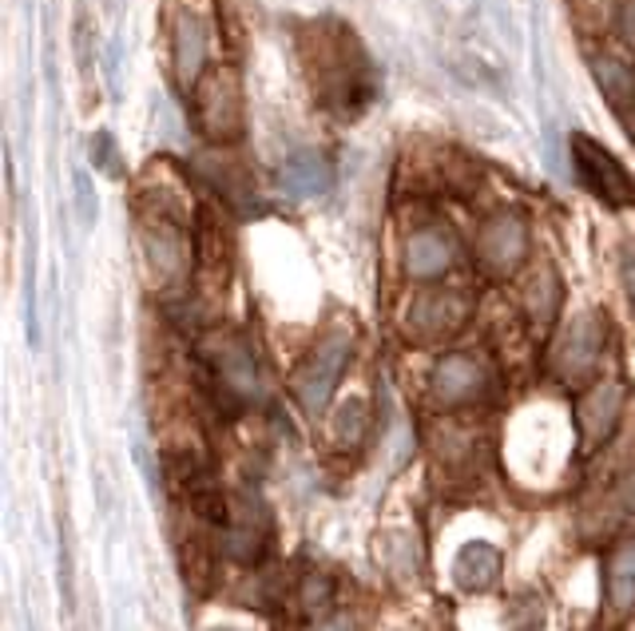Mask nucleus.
<instances>
[{
  "label": "nucleus",
  "instance_id": "c756f323",
  "mask_svg": "<svg viewBox=\"0 0 635 631\" xmlns=\"http://www.w3.org/2000/svg\"><path fill=\"white\" fill-rule=\"evenodd\" d=\"M223 631H231V628H223Z\"/></svg>",
  "mask_w": 635,
  "mask_h": 631
},
{
  "label": "nucleus",
  "instance_id": "ddd939ff",
  "mask_svg": "<svg viewBox=\"0 0 635 631\" xmlns=\"http://www.w3.org/2000/svg\"><path fill=\"white\" fill-rule=\"evenodd\" d=\"M453 258H457V243L445 226H421V231H413V235L406 238L401 263H406L409 278H421V283H426V278H441V274L453 266Z\"/></svg>",
  "mask_w": 635,
  "mask_h": 631
},
{
  "label": "nucleus",
  "instance_id": "bb28decb",
  "mask_svg": "<svg viewBox=\"0 0 635 631\" xmlns=\"http://www.w3.org/2000/svg\"><path fill=\"white\" fill-rule=\"evenodd\" d=\"M76 199H80V215L92 223V218H95V195L88 191V175H76Z\"/></svg>",
  "mask_w": 635,
  "mask_h": 631
},
{
  "label": "nucleus",
  "instance_id": "f257e3e1",
  "mask_svg": "<svg viewBox=\"0 0 635 631\" xmlns=\"http://www.w3.org/2000/svg\"><path fill=\"white\" fill-rule=\"evenodd\" d=\"M314 80L322 88V100L341 120H354L373 92L366 57L346 32H330V37L314 40Z\"/></svg>",
  "mask_w": 635,
  "mask_h": 631
},
{
  "label": "nucleus",
  "instance_id": "423d86ee",
  "mask_svg": "<svg viewBox=\"0 0 635 631\" xmlns=\"http://www.w3.org/2000/svg\"><path fill=\"white\" fill-rule=\"evenodd\" d=\"M572 163H576L580 183H584L600 203H607V207H616V211L635 207V183L627 180V171L616 163V155L600 147L596 140L576 135V140H572Z\"/></svg>",
  "mask_w": 635,
  "mask_h": 631
},
{
  "label": "nucleus",
  "instance_id": "9d476101",
  "mask_svg": "<svg viewBox=\"0 0 635 631\" xmlns=\"http://www.w3.org/2000/svg\"><path fill=\"white\" fill-rule=\"evenodd\" d=\"M429 394H433L437 406H469L477 397L489 394V369L481 358L473 354H445V358L433 366L429 377Z\"/></svg>",
  "mask_w": 635,
  "mask_h": 631
},
{
  "label": "nucleus",
  "instance_id": "aec40b11",
  "mask_svg": "<svg viewBox=\"0 0 635 631\" xmlns=\"http://www.w3.org/2000/svg\"><path fill=\"white\" fill-rule=\"evenodd\" d=\"M592 72H596L600 88H604V95L612 100L616 108H627V100L635 95V75L627 64H619V60L612 57H600L592 60Z\"/></svg>",
  "mask_w": 635,
  "mask_h": 631
},
{
  "label": "nucleus",
  "instance_id": "7ed1b4c3",
  "mask_svg": "<svg viewBox=\"0 0 635 631\" xmlns=\"http://www.w3.org/2000/svg\"><path fill=\"white\" fill-rule=\"evenodd\" d=\"M350 354H354V334L346 330V326L326 330L322 338H318V346L306 354V362L295 374V397L306 414H322V409L330 406V397L334 389H338V377L341 369H346V362H350Z\"/></svg>",
  "mask_w": 635,
  "mask_h": 631
},
{
  "label": "nucleus",
  "instance_id": "9b49d317",
  "mask_svg": "<svg viewBox=\"0 0 635 631\" xmlns=\"http://www.w3.org/2000/svg\"><path fill=\"white\" fill-rule=\"evenodd\" d=\"M469 318V298L457 291H429L418 294L413 306H409V334L418 342H433V338H449L465 326Z\"/></svg>",
  "mask_w": 635,
  "mask_h": 631
},
{
  "label": "nucleus",
  "instance_id": "4be33fe9",
  "mask_svg": "<svg viewBox=\"0 0 635 631\" xmlns=\"http://www.w3.org/2000/svg\"><path fill=\"white\" fill-rule=\"evenodd\" d=\"M386 564L398 580H413V576H418V545H413V537H406V532H389Z\"/></svg>",
  "mask_w": 635,
  "mask_h": 631
},
{
  "label": "nucleus",
  "instance_id": "6ab92c4d",
  "mask_svg": "<svg viewBox=\"0 0 635 631\" xmlns=\"http://www.w3.org/2000/svg\"><path fill=\"white\" fill-rule=\"evenodd\" d=\"M199 167L211 175V187L218 191V195L227 199L231 207H247V195H250V180L247 171L238 167V163H227V160H199Z\"/></svg>",
  "mask_w": 635,
  "mask_h": 631
},
{
  "label": "nucleus",
  "instance_id": "6e6552de",
  "mask_svg": "<svg viewBox=\"0 0 635 631\" xmlns=\"http://www.w3.org/2000/svg\"><path fill=\"white\" fill-rule=\"evenodd\" d=\"M211 369H215L218 394L243 406V401H255L258 397V362L250 354V346L238 334H218L207 346Z\"/></svg>",
  "mask_w": 635,
  "mask_h": 631
},
{
  "label": "nucleus",
  "instance_id": "a211bd4d",
  "mask_svg": "<svg viewBox=\"0 0 635 631\" xmlns=\"http://www.w3.org/2000/svg\"><path fill=\"white\" fill-rule=\"evenodd\" d=\"M607 600L619 612H627L635 603V540L619 545V552L607 564Z\"/></svg>",
  "mask_w": 635,
  "mask_h": 631
},
{
  "label": "nucleus",
  "instance_id": "dca6fc26",
  "mask_svg": "<svg viewBox=\"0 0 635 631\" xmlns=\"http://www.w3.org/2000/svg\"><path fill=\"white\" fill-rule=\"evenodd\" d=\"M501 572L504 557L493 545H484V540H469L453 560V580L461 592H489L501 580Z\"/></svg>",
  "mask_w": 635,
  "mask_h": 631
},
{
  "label": "nucleus",
  "instance_id": "b1692460",
  "mask_svg": "<svg viewBox=\"0 0 635 631\" xmlns=\"http://www.w3.org/2000/svg\"><path fill=\"white\" fill-rule=\"evenodd\" d=\"M211 557L207 552H199V548L191 545L187 552H183V580L191 584V592H199V596H207L211 592Z\"/></svg>",
  "mask_w": 635,
  "mask_h": 631
},
{
  "label": "nucleus",
  "instance_id": "cd10ccee",
  "mask_svg": "<svg viewBox=\"0 0 635 631\" xmlns=\"http://www.w3.org/2000/svg\"><path fill=\"white\" fill-rule=\"evenodd\" d=\"M619 32H624L627 44H635V0L619 4Z\"/></svg>",
  "mask_w": 635,
  "mask_h": 631
},
{
  "label": "nucleus",
  "instance_id": "4468645a",
  "mask_svg": "<svg viewBox=\"0 0 635 631\" xmlns=\"http://www.w3.org/2000/svg\"><path fill=\"white\" fill-rule=\"evenodd\" d=\"M218 552L227 560H235V564L250 568L263 560L266 552V512L258 509H243L238 512V520H231L227 528H223V537H218Z\"/></svg>",
  "mask_w": 635,
  "mask_h": 631
},
{
  "label": "nucleus",
  "instance_id": "0eeeda50",
  "mask_svg": "<svg viewBox=\"0 0 635 631\" xmlns=\"http://www.w3.org/2000/svg\"><path fill=\"white\" fill-rule=\"evenodd\" d=\"M477 258L489 274L504 278L529 258V223L516 211H496L477 231Z\"/></svg>",
  "mask_w": 635,
  "mask_h": 631
},
{
  "label": "nucleus",
  "instance_id": "1a4fd4ad",
  "mask_svg": "<svg viewBox=\"0 0 635 631\" xmlns=\"http://www.w3.org/2000/svg\"><path fill=\"white\" fill-rule=\"evenodd\" d=\"M207 52H211V32L207 20L195 9H175L171 17V68H175V80L180 88H195L203 80V68H207Z\"/></svg>",
  "mask_w": 635,
  "mask_h": 631
},
{
  "label": "nucleus",
  "instance_id": "39448f33",
  "mask_svg": "<svg viewBox=\"0 0 635 631\" xmlns=\"http://www.w3.org/2000/svg\"><path fill=\"white\" fill-rule=\"evenodd\" d=\"M604 342H607L604 314L600 311L576 314L556 338V346H552V374L560 381H569V386L592 377V369L600 366V354H604Z\"/></svg>",
  "mask_w": 635,
  "mask_h": 631
},
{
  "label": "nucleus",
  "instance_id": "a878e982",
  "mask_svg": "<svg viewBox=\"0 0 635 631\" xmlns=\"http://www.w3.org/2000/svg\"><path fill=\"white\" fill-rule=\"evenodd\" d=\"M619 271H624V291H627V298H632V306H635V243L624 246V255H619Z\"/></svg>",
  "mask_w": 635,
  "mask_h": 631
},
{
  "label": "nucleus",
  "instance_id": "393cba45",
  "mask_svg": "<svg viewBox=\"0 0 635 631\" xmlns=\"http://www.w3.org/2000/svg\"><path fill=\"white\" fill-rule=\"evenodd\" d=\"M92 163H95V167H104L107 175H115V180L124 175V167L115 163V147H112V135H107V132H100L92 140Z\"/></svg>",
  "mask_w": 635,
  "mask_h": 631
},
{
  "label": "nucleus",
  "instance_id": "412c9836",
  "mask_svg": "<svg viewBox=\"0 0 635 631\" xmlns=\"http://www.w3.org/2000/svg\"><path fill=\"white\" fill-rule=\"evenodd\" d=\"M366 421H370L366 401H361V397H350V401L334 414V441H338L341 449H358L361 437H366Z\"/></svg>",
  "mask_w": 635,
  "mask_h": 631
},
{
  "label": "nucleus",
  "instance_id": "f03ea898",
  "mask_svg": "<svg viewBox=\"0 0 635 631\" xmlns=\"http://www.w3.org/2000/svg\"><path fill=\"white\" fill-rule=\"evenodd\" d=\"M140 258L155 291H183L191 271V246L180 218L167 215V211H147L140 218Z\"/></svg>",
  "mask_w": 635,
  "mask_h": 631
},
{
  "label": "nucleus",
  "instance_id": "5701e85b",
  "mask_svg": "<svg viewBox=\"0 0 635 631\" xmlns=\"http://www.w3.org/2000/svg\"><path fill=\"white\" fill-rule=\"evenodd\" d=\"M298 603H303L310 615L326 612V608L334 603V580H330V576H326V572H306L303 584H298Z\"/></svg>",
  "mask_w": 635,
  "mask_h": 631
},
{
  "label": "nucleus",
  "instance_id": "f8f14e48",
  "mask_svg": "<svg viewBox=\"0 0 635 631\" xmlns=\"http://www.w3.org/2000/svg\"><path fill=\"white\" fill-rule=\"evenodd\" d=\"M624 401H627L624 381H600L596 389L584 394V401H580V409H576L584 449H600L607 437L616 434L619 414H624Z\"/></svg>",
  "mask_w": 635,
  "mask_h": 631
},
{
  "label": "nucleus",
  "instance_id": "f3484780",
  "mask_svg": "<svg viewBox=\"0 0 635 631\" xmlns=\"http://www.w3.org/2000/svg\"><path fill=\"white\" fill-rule=\"evenodd\" d=\"M560 302H564V286H560L556 274L544 266L529 283V291H524V311H529V318L536 322V326H549V322L556 318Z\"/></svg>",
  "mask_w": 635,
  "mask_h": 631
},
{
  "label": "nucleus",
  "instance_id": "20e7f679",
  "mask_svg": "<svg viewBox=\"0 0 635 631\" xmlns=\"http://www.w3.org/2000/svg\"><path fill=\"white\" fill-rule=\"evenodd\" d=\"M191 108H195V128L211 143H231L243 135V88L231 68L203 75L191 88Z\"/></svg>",
  "mask_w": 635,
  "mask_h": 631
},
{
  "label": "nucleus",
  "instance_id": "c85d7f7f",
  "mask_svg": "<svg viewBox=\"0 0 635 631\" xmlns=\"http://www.w3.org/2000/svg\"><path fill=\"white\" fill-rule=\"evenodd\" d=\"M318 631H350V620H346V615H338V620H330L326 628H318Z\"/></svg>",
  "mask_w": 635,
  "mask_h": 631
},
{
  "label": "nucleus",
  "instance_id": "2eb2a0df",
  "mask_svg": "<svg viewBox=\"0 0 635 631\" xmlns=\"http://www.w3.org/2000/svg\"><path fill=\"white\" fill-rule=\"evenodd\" d=\"M278 183H283L286 195L295 199H318L330 191L334 183V167L322 151H295L290 160L278 171Z\"/></svg>",
  "mask_w": 635,
  "mask_h": 631
}]
</instances>
